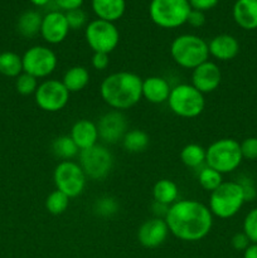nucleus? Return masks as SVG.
<instances>
[{"label": "nucleus", "instance_id": "8", "mask_svg": "<svg viewBox=\"0 0 257 258\" xmlns=\"http://www.w3.org/2000/svg\"><path fill=\"white\" fill-rule=\"evenodd\" d=\"M86 40L95 53L110 54L118 44L120 33L116 25L106 20H92L86 27Z\"/></svg>", "mask_w": 257, "mask_h": 258}, {"label": "nucleus", "instance_id": "3", "mask_svg": "<svg viewBox=\"0 0 257 258\" xmlns=\"http://www.w3.org/2000/svg\"><path fill=\"white\" fill-rule=\"evenodd\" d=\"M170 54L176 64L186 70H194L208 60V43L198 35H179L171 43Z\"/></svg>", "mask_w": 257, "mask_h": 258}, {"label": "nucleus", "instance_id": "33", "mask_svg": "<svg viewBox=\"0 0 257 258\" xmlns=\"http://www.w3.org/2000/svg\"><path fill=\"white\" fill-rule=\"evenodd\" d=\"M65 15L70 29H80V28H82L86 24V20H87V15H86V13L81 8L80 9H73L70 10V12H66Z\"/></svg>", "mask_w": 257, "mask_h": 258}, {"label": "nucleus", "instance_id": "17", "mask_svg": "<svg viewBox=\"0 0 257 258\" xmlns=\"http://www.w3.org/2000/svg\"><path fill=\"white\" fill-rule=\"evenodd\" d=\"M71 138L81 150L90 149L97 145L98 130L97 125L90 120H80L72 126Z\"/></svg>", "mask_w": 257, "mask_h": 258}, {"label": "nucleus", "instance_id": "14", "mask_svg": "<svg viewBox=\"0 0 257 258\" xmlns=\"http://www.w3.org/2000/svg\"><path fill=\"white\" fill-rule=\"evenodd\" d=\"M221 70L216 63L209 62V60L194 68L191 73V85L203 95L216 91L221 85Z\"/></svg>", "mask_w": 257, "mask_h": 258}, {"label": "nucleus", "instance_id": "39", "mask_svg": "<svg viewBox=\"0 0 257 258\" xmlns=\"http://www.w3.org/2000/svg\"><path fill=\"white\" fill-rule=\"evenodd\" d=\"M110 64V58L106 53H95L92 57V66L97 71H105Z\"/></svg>", "mask_w": 257, "mask_h": 258}, {"label": "nucleus", "instance_id": "28", "mask_svg": "<svg viewBox=\"0 0 257 258\" xmlns=\"http://www.w3.org/2000/svg\"><path fill=\"white\" fill-rule=\"evenodd\" d=\"M52 150L53 154L58 158L63 159V160H70L77 155L80 149L77 148L71 136H59L53 141Z\"/></svg>", "mask_w": 257, "mask_h": 258}, {"label": "nucleus", "instance_id": "2", "mask_svg": "<svg viewBox=\"0 0 257 258\" xmlns=\"http://www.w3.org/2000/svg\"><path fill=\"white\" fill-rule=\"evenodd\" d=\"M101 97L115 110H127L143 97V80L127 71L112 73L102 81Z\"/></svg>", "mask_w": 257, "mask_h": 258}, {"label": "nucleus", "instance_id": "43", "mask_svg": "<svg viewBox=\"0 0 257 258\" xmlns=\"http://www.w3.org/2000/svg\"><path fill=\"white\" fill-rule=\"evenodd\" d=\"M243 252V258H257V244L251 243Z\"/></svg>", "mask_w": 257, "mask_h": 258}, {"label": "nucleus", "instance_id": "23", "mask_svg": "<svg viewBox=\"0 0 257 258\" xmlns=\"http://www.w3.org/2000/svg\"><path fill=\"white\" fill-rule=\"evenodd\" d=\"M178 196V185L169 179H161V180L156 181L153 188L154 201L164 204V206L170 207L171 204L175 203Z\"/></svg>", "mask_w": 257, "mask_h": 258}, {"label": "nucleus", "instance_id": "15", "mask_svg": "<svg viewBox=\"0 0 257 258\" xmlns=\"http://www.w3.org/2000/svg\"><path fill=\"white\" fill-rule=\"evenodd\" d=\"M70 27L65 13L50 12L43 17L40 34L49 44H58L67 38Z\"/></svg>", "mask_w": 257, "mask_h": 258}, {"label": "nucleus", "instance_id": "20", "mask_svg": "<svg viewBox=\"0 0 257 258\" xmlns=\"http://www.w3.org/2000/svg\"><path fill=\"white\" fill-rule=\"evenodd\" d=\"M171 87L166 80L158 76L143 80V97L151 103L166 102L170 95Z\"/></svg>", "mask_w": 257, "mask_h": 258}, {"label": "nucleus", "instance_id": "31", "mask_svg": "<svg viewBox=\"0 0 257 258\" xmlns=\"http://www.w3.org/2000/svg\"><path fill=\"white\" fill-rule=\"evenodd\" d=\"M38 78L33 77V76L28 75V73L23 72L17 77V82H15V87L17 91L23 96H29L32 93H35L38 88Z\"/></svg>", "mask_w": 257, "mask_h": 258}, {"label": "nucleus", "instance_id": "22", "mask_svg": "<svg viewBox=\"0 0 257 258\" xmlns=\"http://www.w3.org/2000/svg\"><path fill=\"white\" fill-rule=\"evenodd\" d=\"M90 82V73L82 66L71 67L63 76L62 83L71 92H80Z\"/></svg>", "mask_w": 257, "mask_h": 258}, {"label": "nucleus", "instance_id": "6", "mask_svg": "<svg viewBox=\"0 0 257 258\" xmlns=\"http://www.w3.org/2000/svg\"><path fill=\"white\" fill-rule=\"evenodd\" d=\"M191 7L189 0H151L149 15L158 27L174 29L185 24Z\"/></svg>", "mask_w": 257, "mask_h": 258}, {"label": "nucleus", "instance_id": "26", "mask_svg": "<svg viewBox=\"0 0 257 258\" xmlns=\"http://www.w3.org/2000/svg\"><path fill=\"white\" fill-rule=\"evenodd\" d=\"M180 160L188 168H198L206 163V149L198 144H188L181 149Z\"/></svg>", "mask_w": 257, "mask_h": 258}, {"label": "nucleus", "instance_id": "13", "mask_svg": "<svg viewBox=\"0 0 257 258\" xmlns=\"http://www.w3.org/2000/svg\"><path fill=\"white\" fill-rule=\"evenodd\" d=\"M97 130L98 138L105 143L116 144L127 133V120L120 111H110L98 120Z\"/></svg>", "mask_w": 257, "mask_h": 258}, {"label": "nucleus", "instance_id": "27", "mask_svg": "<svg viewBox=\"0 0 257 258\" xmlns=\"http://www.w3.org/2000/svg\"><path fill=\"white\" fill-rule=\"evenodd\" d=\"M149 136L143 130H131L125 134L122 139V145L128 153H141L149 146Z\"/></svg>", "mask_w": 257, "mask_h": 258}, {"label": "nucleus", "instance_id": "7", "mask_svg": "<svg viewBox=\"0 0 257 258\" xmlns=\"http://www.w3.org/2000/svg\"><path fill=\"white\" fill-rule=\"evenodd\" d=\"M168 105L175 115L191 118L203 112L206 101L203 93L199 92L193 85L181 83L171 88Z\"/></svg>", "mask_w": 257, "mask_h": 258}, {"label": "nucleus", "instance_id": "36", "mask_svg": "<svg viewBox=\"0 0 257 258\" xmlns=\"http://www.w3.org/2000/svg\"><path fill=\"white\" fill-rule=\"evenodd\" d=\"M237 183L241 185L242 190H243L244 199H246V202H251L256 198V196H257L256 185H254L253 180H252L251 178H248V176H246V175H242L241 178H238Z\"/></svg>", "mask_w": 257, "mask_h": 258}, {"label": "nucleus", "instance_id": "42", "mask_svg": "<svg viewBox=\"0 0 257 258\" xmlns=\"http://www.w3.org/2000/svg\"><path fill=\"white\" fill-rule=\"evenodd\" d=\"M153 211H154V214H155L158 218L165 219L166 213H168V211H169V206H164V204L155 202L153 206Z\"/></svg>", "mask_w": 257, "mask_h": 258}, {"label": "nucleus", "instance_id": "44", "mask_svg": "<svg viewBox=\"0 0 257 258\" xmlns=\"http://www.w3.org/2000/svg\"><path fill=\"white\" fill-rule=\"evenodd\" d=\"M49 2L50 0H30V3L37 5V7H44V5H47Z\"/></svg>", "mask_w": 257, "mask_h": 258}, {"label": "nucleus", "instance_id": "4", "mask_svg": "<svg viewBox=\"0 0 257 258\" xmlns=\"http://www.w3.org/2000/svg\"><path fill=\"white\" fill-rule=\"evenodd\" d=\"M244 203L241 185L237 181H223L216 190L211 191L208 208L213 216L227 219L236 216Z\"/></svg>", "mask_w": 257, "mask_h": 258}, {"label": "nucleus", "instance_id": "19", "mask_svg": "<svg viewBox=\"0 0 257 258\" xmlns=\"http://www.w3.org/2000/svg\"><path fill=\"white\" fill-rule=\"evenodd\" d=\"M233 19L242 29H257V0H237L233 5Z\"/></svg>", "mask_w": 257, "mask_h": 258}, {"label": "nucleus", "instance_id": "37", "mask_svg": "<svg viewBox=\"0 0 257 258\" xmlns=\"http://www.w3.org/2000/svg\"><path fill=\"white\" fill-rule=\"evenodd\" d=\"M231 243L232 247H233L234 249H237V251H244V249L251 244V242H249L248 237H247L243 232H241V233H237L232 237Z\"/></svg>", "mask_w": 257, "mask_h": 258}, {"label": "nucleus", "instance_id": "18", "mask_svg": "<svg viewBox=\"0 0 257 258\" xmlns=\"http://www.w3.org/2000/svg\"><path fill=\"white\" fill-rule=\"evenodd\" d=\"M209 54L219 60H231L238 54L239 43L233 35L219 34L208 43Z\"/></svg>", "mask_w": 257, "mask_h": 258}, {"label": "nucleus", "instance_id": "11", "mask_svg": "<svg viewBox=\"0 0 257 258\" xmlns=\"http://www.w3.org/2000/svg\"><path fill=\"white\" fill-rule=\"evenodd\" d=\"M23 59V72L33 76L35 78H43L52 75L57 67V55L48 47L35 45L29 48Z\"/></svg>", "mask_w": 257, "mask_h": 258}, {"label": "nucleus", "instance_id": "9", "mask_svg": "<svg viewBox=\"0 0 257 258\" xmlns=\"http://www.w3.org/2000/svg\"><path fill=\"white\" fill-rule=\"evenodd\" d=\"M57 190L65 193L68 198L78 197L86 186V174L80 164L72 160L60 161L53 174Z\"/></svg>", "mask_w": 257, "mask_h": 258}, {"label": "nucleus", "instance_id": "5", "mask_svg": "<svg viewBox=\"0 0 257 258\" xmlns=\"http://www.w3.org/2000/svg\"><path fill=\"white\" fill-rule=\"evenodd\" d=\"M241 145L234 139H219L206 149V164L222 175L232 173L241 165Z\"/></svg>", "mask_w": 257, "mask_h": 258}, {"label": "nucleus", "instance_id": "21", "mask_svg": "<svg viewBox=\"0 0 257 258\" xmlns=\"http://www.w3.org/2000/svg\"><path fill=\"white\" fill-rule=\"evenodd\" d=\"M126 9L125 0H92V10L98 19L116 22L123 15Z\"/></svg>", "mask_w": 257, "mask_h": 258}, {"label": "nucleus", "instance_id": "30", "mask_svg": "<svg viewBox=\"0 0 257 258\" xmlns=\"http://www.w3.org/2000/svg\"><path fill=\"white\" fill-rule=\"evenodd\" d=\"M198 181L202 188L208 191H213L223 183V179H222L221 173L209 168V166H206V168H203L199 171Z\"/></svg>", "mask_w": 257, "mask_h": 258}, {"label": "nucleus", "instance_id": "35", "mask_svg": "<svg viewBox=\"0 0 257 258\" xmlns=\"http://www.w3.org/2000/svg\"><path fill=\"white\" fill-rule=\"evenodd\" d=\"M116 209H117V204L112 198H101L96 202L95 211H97L100 216H110L115 213Z\"/></svg>", "mask_w": 257, "mask_h": 258}, {"label": "nucleus", "instance_id": "25", "mask_svg": "<svg viewBox=\"0 0 257 258\" xmlns=\"http://www.w3.org/2000/svg\"><path fill=\"white\" fill-rule=\"evenodd\" d=\"M23 72V59L14 52L0 53V73L7 77H18Z\"/></svg>", "mask_w": 257, "mask_h": 258}, {"label": "nucleus", "instance_id": "1", "mask_svg": "<svg viewBox=\"0 0 257 258\" xmlns=\"http://www.w3.org/2000/svg\"><path fill=\"white\" fill-rule=\"evenodd\" d=\"M165 222L170 233L186 242L203 239L213 226V214L197 201H176L169 207Z\"/></svg>", "mask_w": 257, "mask_h": 258}, {"label": "nucleus", "instance_id": "10", "mask_svg": "<svg viewBox=\"0 0 257 258\" xmlns=\"http://www.w3.org/2000/svg\"><path fill=\"white\" fill-rule=\"evenodd\" d=\"M112 155L102 145H95L80 151V166L86 176L93 180H101L112 168Z\"/></svg>", "mask_w": 257, "mask_h": 258}, {"label": "nucleus", "instance_id": "24", "mask_svg": "<svg viewBox=\"0 0 257 258\" xmlns=\"http://www.w3.org/2000/svg\"><path fill=\"white\" fill-rule=\"evenodd\" d=\"M43 18L34 10H28L23 13L18 19V32L25 38H32L40 33Z\"/></svg>", "mask_w": 257, "mask_h": 258}, {"label": "nucleus", "instance_id": "16", "mask_svg": "<svg viewBox=\"0 0 257 258\" xmlns=\"http://www.w3.org/2000/svg\"><path fill=\"white\" fill-rule=\"evenodd\" d=\"M169 233L168 224L164 218H151L144 222L138 231V239L141 246L155 248L164 243Z\"/></svg>", "mask_w": 257, "mask_h": 258}, {"label": "nucleus", "instance_id": "40", "mask_svg": "<svg viewBox=\"0 0 257 258\" xmlns=\"http://www.w3.org/2000/svg\"><path fill=\"white\" fill-rule=\"evenodd\" d=\"M219 0H189L191 9L201 10V12H206V10L212 9L218 4Z\"/></svg>", "mask_w": 257, "mask_h": 258}, {"label": "nucleus", "instance_id": "29", "mask_svg": "<svg viewBox=\"0 0 257 258\" xmlns=\"http://www.w3.org/2000/svg\"><path fill=\"white\" fill-rule=\"evenodd\" d=\"M70 206V198L59 190H54L45 199V208L50 214L59 216L65 213Z\"/></svg>", "mask_w": 257, "mask_h": 258}, {"label": "nucleus", "instance_id": "34", "mask_svg": "<svg viewBox=\"0 0 257 258\" xmlns=\"http://www.w3.org/2000/svg\"><path fill=\"white\" fill-rule=\"evenodd\" d=\"M242 158L247 160H257V138H247L241 144Z\"/></svg>", "mask_w": 257, "mask_h": 258}, {"label": "nucleus", "instance_id": "41", "mask_svg": "<svg viewBox=\"0 0 257 258\" xmlns=\"http://www.w3.org/2000/svg\"><path fill=\"white\" fill-rule=\"evenodd\" d=\"M54 2L58 5V8L66 10V12H70V10L73 9H80L83 4V0H54Z\"/></svg>", "mask_w": 257, "mask_h": 258}, {"label": "nucleus", "instance_id": "32", "mask_svg": "<svg viewBox=\"0 0 257 258\" xmlns=\"http://www.w3.org/2000/svg\"><path fill=\"white\" fill-rule=\"evenodd\" d=\"M243 233L248 237L251 243L257 244V208L251 209L244 217Z\"/></svg>", "mask_w": 257, "mask_h": 258}, {"label": "nucleus", "instance_id": "38", "mask_svg": "<svg viewBox=\"0 0 257 258\" xmlns=\"http://www.w3.org/2000/svg\"><path fill=\"white\" fill-rule=\"evenodd\" d=\"M186 23L190 24L191 27L199 28L206 23V15H204V13L201 12V10L191 9L188 15V19H186Z\"/></svg>", "mask_w": 257, "mask_h": 258}, {"label": "nucleus", "instance_id": "12", "mask_svg": "<svg viewBox=\"0 0 257 258\" xmlns=\"http://www.w3.org/2000/svg\"><path fill=\"white\" fill-rule=\"evenodd\" d=\"M35 102L47 112H57L66 107L70 101V91L62 81L48 80L38 86L35 91Z\"/></svg>", "mask_w": 257, "mask_h": 258}]
</instances>
